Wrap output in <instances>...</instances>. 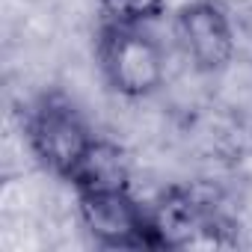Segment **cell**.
Masks as SVG:
<instances>
[{
	"instance_id": "cell-1",
	"label": "cell",
	"mask_w": 252,
	"mask_h": 252,
	"mask_svg": "<svg viewBox=\"0 0 252 252\" xmlns=\"http://www.w3.org/2000/svg\"><path fill=\"white\" fill-rule=\"evenodd\" d=\"M98 57L107 83L125 98H146L163 83V54L140 27L107 24L101 30Z\"/></svg>"
},
{
	"instance_id": "cell-2",
	"label": "cell",
	"mask_w": 252,
	"mask_h": 252,
	"mask_svg": "<svg viewBox=\"0 0 252 252\" xmlns=\"http://www.w3.org/2000/svg\"><path fill=\"white\" fill-rule=\"evenodd\" d=\"M77 211L86 231L101 246H155L160 234L149 214L131 199V190L77 193Z\"/></svg>"
},
{
	"instance_id": "cell-3",
	"label": "cell",
	"mask_w": 252,
	"mask_h": 252,
	"mask_svg": "<svg viewBox=\"0 0 252 252\" xmlns=\"http://www.w3.org/2000/svg\"><path fill=\"white\" fill-rule=\"evenodd\" d=\"M27 131H30V146L36 158L63 178L74 175L89 146L95 143V137L89 134L86 122L77 116V110L54 98L42 101L33 110Z\"/></svg>"
},
{
	"instance_id": "cell-4",
	"label": "cell",
	"mask_w": 252,
	"mask_h": 252,
	"mask_svg": "<svg viewBox=\"0 0 252 252\" xmlns=\"http://www.w3.org/2000/svg\"><path fill=\"white\" fill-rule=\"evenodd\" d=\"M181 45L199 71H220L234 57V27L217 0H193L175 15Z\"/></svg>"
},
{
	"instance_id": "cell-5",
	"label": "cell",
	"mask_w": 252,
	"mask_h": 252,
	"mask_svg": "<svg viewBox=\"0 0 252 252\" xmlns=\"http://www.w3.org/2000/svg\"><path fill=\"white\" fill-rule=\"evenodd\" d=\"M74 184L77 193H89V190H128L131 184V163L116 143L98 140L89 146L86 158L80 160V166L74 169V175L68 178Z\"/></svg>"
},
{
	"instance_id": "cell-6",
	"label": "cell",
	"mask_w": 252,
	"mask_h": 252,
	"mask_svg": "<svg viewBox=\"0 0 252 252\" xmlns=\"http://www.w3.org/2000/svg\"><path fill=\"white\" fill-rule=\"evenodd\" d=\"M166 0H101V12L107 24H128L140 27L143 21L163 12Z\"/></svg>"
}]
</instances>
